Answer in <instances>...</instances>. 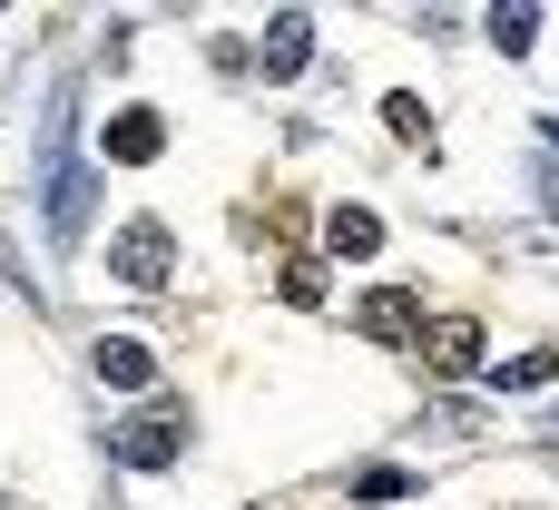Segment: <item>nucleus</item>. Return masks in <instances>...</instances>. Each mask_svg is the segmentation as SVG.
Segmentation results:
<instances>
[{"mask_svg":"<svg viewBox=\"0 0 559 510\" xmlns=\"http://www.w3.org/2000/svg\"><path fill=\"white\" fill-rule=\"evenodd\" d=\"M354 491H364V501H403V491H413V482H403V472H393V462H373V472H364V482H354Z\"/></svg>","mask_w":559,"mask_h":510,"instance_id":"nucleus-13","label":"nucleus"},{"mask_svg":"<svg viewBox=\"0 0 559 510\" xmlns=\"http://www.w3.org/2000/svg\"><path fill=\"white\" fill-rule=\"evenodd\" d=\"M98 147H108L118 167H147V157L167 147V118H157V108H118V118L98 128Z\"/></svg>","mask_w":559,"mask_h":510,"instance_id":"nucleus-4","label":"nucleus"},{"mask_svg":"<svg viewBox=\"0 0 559 510\" xmlns=\"http://www.w3.org/2000/svg\"><path fill=\"white\" fill-rule=\"evenodd\" d=\"M324 236H334V256H373V246H383V216H373V206H334Z\"/></svg>","mask_w":559,"mask_h":510,"instance_id":"nucleus-9","label":"nucleus"},{"mask_svg":"<svg viewBox=\"0 0 559 510\" xmlns=\"http://www.w3.org/2000/svg\"><path fill=\"white\" fill-rule=\"evenodd\" d=\"M108 452H118L128 472H167V462L187 452V413H177V403H138V413L108 432Z\"/></svg>","mask_w":559,"mask_h":510,"instance_id":"nucleus-1","label":"nucleus"},{"mask_svg":"<svg viewBox=\"0 0 559 510\" xmlns=\"http://www.w3.org/2000/svg\"><path fill=\"white\" fill-rule=\"evenodd\" d=\"M423 364H432V373H481V324H472V315L423 324Z\"/></svg>","mask_w":559,"mask_h":510,"instance_id":"nucleus-5","label":"nucleus"},{"mask_svg":"<svg viewBox=\"0 0 559 510\" xmlns=\"http://www.w3.org/2000/svg\"><path fill=\"white\" fill-rule=\"evenodd\" d=\"M491 39H501L511 59H531V39H540V10H491Z\"/></svg>","mask_w":559,"mask_h":510,"instance_id":"nucleus-10","label":"nucleus"},{"mask_svg":"<svg viewBox=\"0 0 559 510\" xmlns=\"http://www.w3.org/2000/svg\"><path fill=\"white\" fill-rule=\"evenodd\" d=\"M98 383H118V393H147V383H157V354H147L138 334H108V344H98Z\"/></svg>","mask_w":559,"mask_h":510,"instance_id":"nucleus-7","label":"nucleus"},{"mask_svg":"<svg viewBox=\"0 0 559 510\" xmlns=\"http://www.w3.org/2000/svg\"><path fill=\"white\" fill-rule=\"evenodd\" d=\"M550 373H559V354H521V364H501L491 383H501V393H531V383H550Z\"/></svg>","mask_w":559,"mask_h":510,"instance_id":"nucleus-11","label":"nucleus"},{"mask_svg":"<svg viewBox=\"0 0 559 510\" xmlns=\"http://www.w3.org/2000/svg\"><path fill=\"white\" fill-rule=\"evenodd\" d=\"M354 324H364L373 344H423V295H403V285H373V295L354 305Z\"/></svg>","mask_w":559,"mask_h":510,"instance_id":"nucleus-3","label":"nucleus"},{"mask_svg":"<svg viewBox=\"0 0 559 510\" xmlns=\"http://www.w3.org/2000/svg\"><path fill=\"white\" fill-rule=\"evenodd\" d=\"M305 49H314V20H305V10H285V20H265V49H255V59H265V79H295V69H305Z\"/></svg>","mask_w":559,"mask_h":510,"instance_id":"nucleus-6","label":"nucleus"},{"mask_svg":"<svg viewBox=\"0 0 559 510\" xmlns=\"http://www.w3.org/2000/svg\"><path fill=\"white\" fill-rule=\"evenodd\" d=\"M49 226H59V246L88 226V177H79V167H59V177H49Z\"/></svg>","mask_w":559,"mask_h":510,"instance_id":"nucleus-8","label":"nucleus"},{"mask_svg":"<svg viewBox=\"0 0 559 510\" xmlns=\"http://www.w3.org/2000/svg\"><path fill=\"white\" fill-rule=\"evenodd\" d=\"M383 108H393V138H423V147H432V118H423V98H383Z\"/></svg>","mask_w":559,"mask_h":510,"instance_id":"nucleus-12","label":"nucleus"},{"mask_svg":"<svg viewBox=\"0 0 559 510\" xmlns=\"http://www.w3.org/2000/svg\"><path fill=\"white\" fill-rule=\"evenodd\" d=\"M246 510H265V501H246Z\"/></svg>","mask_w":559,"mask_h":510,"instance_id":"nucleus-14","label":"nucleus"},{"mask_svg":"<svg viewBox=\"0 0 559 510\" xmlns=\"http://www.w3.org/2000/svg\"><path fill=\"white\" fill-rule=\"evenodd\" d=\"M108 265H118V285H167V226H157V216H138V226H118V246H108Z\"/></svg>","mask_w":559,"mask_h":510,"instance_id":"nucleus-2","label":"nucleus"}]
</instances>
